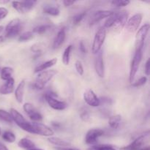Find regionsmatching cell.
<instances>
[{
    "mask_svg": "<svg viewBox=\"0 0 150 150\" xmlns=\"http://www.w3.org/2000/svg\"><path fill=\"white\" fill-rule=\"evenodd\" d=\"M150 133L149 130L145 132L144 133L136 138L132 143L127 146H122L120 148L121 150H139L142 148L145 147L149 142Z\"/></svg>",
    "mask_w": 150,
    "mask_h": 150,
    "instance_id": "obj_4",
    "label": "cell"
},
{
    "mask_svg": "<svg viewBox=\"0 0 150 150\" xmlns=\"http://www.w3.org/2000/svg\"><path fill=\"white\" fill-rule=\"evenodd\" d=\"M18 146L20 148H22V149H31L35 147V144L32 140H30L28 138H23L18 142Z\"/></svg>",
    "mask_w": 150,
    "mask_h": 150,
    "instance_id": "obj_21",
    "label": "cell"
},
{
    "mask_svg": "<svg viewBox=\"0 0 150 150\" xmlns=\"http://www.w3.org/2000/svg\"><path fill=\"white\" fill-rule=\"evenodd\" d=\"M75 2H76L75 1H69V0H64V1H62L63 4H64V7H70V6H72L73 4H74Z\"/></svg>",
    "mask_w": 150,
    "mask_h": 150,
    "instance_id": "obj_43",
    "label": "cell"
},
{
    "mask_svg": "<svg viewBox=\"0 0 150 150\" xmlns=\"http://www.w3.org/2000/svg\"><path fill=\"white\" fill-rule=\"evenodd\" d=\"M75 67H76V70L77 71V73L80 76H83V73H84V70H83V67L81 62L79 61V60H77L76 62V63H75Z\"/></svg>",
    "mask_w": 150,
    "mask_h": 150,
    "instance_id": "obj_38",
    "label": "cell"
},
{
    "mask_svg": "<svg viewBox=\"0 0 150 150\" xmlns=\"http://www.w3.org/2000/svg\"><path fill=\"white\" fill-rule=\"evenodd\" d=\"M1 128H0V136H1Z\"/></svg>",
    "mask_w": 150,
    "mask_h": 150,
    "instance_id": "obj_52",
    "label": "cell"
},
{
    "mask_svg": "<svg viewBox=\"0 0 150 150\" xmlns=\"http://www.w3.org/2000/svg\"><path fill=\"white\" fill-rule=\"evenodd\" d=\"M83 100L89 106L98 107L100 105V99L98 98L92 89H87L83 93Z\"/></svg>",
    "mask_w": 150,
    "mask_h": 150,
    "instance_id": "obj_13",
    "label": "cell"
},
{
    "mask_svg": "<svg viewBox=\"0 0 150 150\" xmlns=\"http://www.w3.org/2000/svg\"><path fill=\"white\" fill-rule=\"evenodd\" d=\"M45 100L51 108L56 111H63L67 107V103L64 101L59 100L56 98V95H53L52 92L47 93L45 95Z\"/></svg>",
    "mask_w": 150,
    "mask_h": 150,
    "instance_id": "obj_9",
    "label": "cell"
},
{
    "mask_svg": "<svg viewBox=\"0 0 150 150\" xmlns=\"http://www.w3.org/2000/svg\"><path fill=\"white\" fill-rule=\"evenodd\" d=\"M34 37H35V35L33 32L31 31H28V32H25L19 35L18 41L19 42H27V41L33 39Z\"/></svg>",
    "mask_w": 150,
    "mask_h": 150,
    "instance_id": "obj_28",
    "label": "cell"
},
{
    "mask_svg": "<svg viewBox=\"0 0 150 150\" xmlns=\"http://www.w3.org/2000/svg\"><path fill=\"white\" fill-rule=\"evenodd\" d=\"M4 26H0V34L1 33V32H3V31H4Z\"/></svg>",
    "mask_w": 150,
    "mask_h": 150,
    "instance_id": "obj_50",
    "label": "cell"
},
{
    "mask_svg": "<svg viewBox=\"0 0 150 150\" xmlns=\"http://www.w3.org/2000/svg\"><path fill=\"white\" fill-rule=\"evenodd\" d=\"M95 55H96L95 59V72L100 78H103L105 76V66H104L103 51H100Z\"/></svg>",
    "mask_w": 150,
    "mask_h": 150,
    "instance_id": "obj_14",
    "label": "cell"
},
{
    "mask_svg": "<svg viewBox=\"0 0 150 150\" xmlns=\"http://www.w3.org/2000/svg\"><path fill=\"white\" fill-rule=\"evenodd\" d=\"M56 150H79L77 149H73V148H68V147H57L55 148Z\"/></svg>",
    "mask_w": 150,
    "mask_h": 150,
    "instance_id": "obj_44",
    "label": "cell"
},
{
    "mask_svg": "<svg viewBox=\"0 0 150 150\" xmlns=\"http://www.w3.org/2000/svg\"><path fill=\"white\" fill-rule=\"evenodd\" d=\"M4 40H5V37H4V36H1V35H0V43H1V42H4Z\"/></svg>",
    "mask_w": 150,
    "mask_h": 150,
    "instance_id": "obj_46",
    "label": "cell"
},
{
    "mask_svg": "<svg viewBox=\"0 0 150 150\" xmlns=\"http://www.w3.org/2000/svg\"><path fill=\"white\" fill-rule=\"evenodd\" d=\"M146 82H147V77L146 76H143V77L140 78L138 81H136V82L132 83V86L133 87H140V86H144Z\"/></svg>",
    "mask_w": 150,
    "mask_h": 150,
    "instance_id": "obj_36",
    "label": "cell"
},
{
    "mask_svg": "<svg viewBox=\"0 0 150 150\" xmlns=\"http://www.w3.org/2000/svg\"><path fill=\"white\" fill-rule=\"evenodd\" d=\"M149 23H145L143 26H141L136 32V50L143 49L144 45V41L146 40L147 34L149 30Z\"/></svg>",
    "mask_w": 150,
    "mask_h": 150,
    "instance_id": "obj_8",
    "label": "cell"
},
{
    "mask_svg": "<svg viewBox=\"0 0 150 150\" xmlns=\"http://www.w3.org/2000/svg\"><path fill=\"white\" fill-rule=\"evenodd\" d=\"M32 128V134L40 135L45 137H51L54 132L51 127L40 122H31Z\"/></svg>",
    "mask_w": 150,
    "mask_h": 150,
    "instance_id": "obj_10",
    "label": "cell"
},
{
    "mask_svg": "<svg viewBox=\"0 0 150 150\" xmlns=\"http://www.w3.org/2000/svg\"><path fill=\"white\" fill-rule=\"evenodd\" d=\"M48 141L52 144L55 145V146H58V147H68V146H71V144L68 142L63 140V139H60L59 137H54V136H51L48 139Z\"/></svg>",
    "mask_w": 150,
    "mask_h": 150,
    "instance_id": "obj_20",
    "label": "cell"
},
{
    "mask_svg": "<svg viewBox=\"0 0 150 150\" xmlns=\"http://www.w3.org/2000/svg\"><path fill=\"white\" fill-rule=\"evenodd\" d=\"M31 51H33L35 53H40L41 52V48L40 46V45L38 44H35V45H32V48H31Z\"/></svg>",
    "mask_w": 150,
    "mask_h": 150,
    "instance_id": "obj_42",
    "label": "cell"
},
{
    "mask_svg": "<svg viewBox=\"0 0 150 150\" xmlns=\"http://www.w3.org/2000/svg\"><path fill=\"white\" fill-rule=\"evenodd\" d=\"M50 28H51V25L48 24H42L39 25V26H37L36 27H35L32 30V32L35 34H38V35H42V34L45 33L48 30H49Z\"/></svg>",
    "mask_w": 150,
    "mask_h": 150,
    "instance_id": "obj_27",
    "label": "cell"
},
{
    "mask_svg": "<svg viewBox=\"0 0 150 150\" xmlns=\"http://www.w3.org/2000/svg\"><path fill=\"white\" fill-rule=\"evenodd\" d=\"M105 38H106V29L102 26L97 31L94 37L92 45V52L94 54H97L100 51H101V48L105 42Z\"/></svg>",
    "mask_w": 150,
    "mask_h": 150,
    "instance_id": "obj_6",
    "label": "cell"
},
{
    "mask_svg": "<svg viewBox=\"0 0 150 150\" xmlns=\"http://www.w3.org/2000/svg\"><path fill=\"white\" fill-rule=\"evenodd\" d=\"M57 62V58H53L51 59L48 60V61L42 63L41 64L38 65V67H35V73H39L40 72L45 71V70H48L50 67H53L55 65Z\"/></svg>",
    "mask_w": 150,
    "mask_h": 150,
    "instance_id": "obj_19",
    "label": "cell"
},
{
    "mask_svg": "<svg viewBox=\"0 0 150 150\" xmlns=\"http://www.w3.org/2000/svg\"><path fill=\"white\" fill-rule=\"evenodd\" d=\"M79 50H80V51L82 54H86V48L83 41L81 40L79 42Z\"/></svg>",
    "mask_w": 150,
    "mask_h": 150,
    "instance_id": "obj_41",
    "label": "cell"
},
{
    "mask_svg": "<svg viewBox=\"0 0 150 150\" xmlns=\"http://www.w3.org/2000/svg\"><path fill=\"white\" fill-rule=\"evenodd\" d=\"M144 70H145V73H146V76H149V73H150V60L149 59H148L146 60V63H145V67H144Z\"/></svg>",
    "mask_w": 150,
    "mask_h": 150,
    "instance_id": "obj_40",
    "label": "cell"
},
{
    "mask_svg": "<svg viewBox=\"0 0 150 150\" xmlns=\"http://www.w3.org/2000/svg\"><path fill=\"white\" fill-rule=\"evenodd\" d=\"M10 114L11 115L12 119H13V121L15 122L16 124L20 128H21L22 130L27 132V133L32 134V124H31V122H29L19 111H18L16 108H11L10 110Z\"/></svg>",
    "mask_w": 150,
    "mask_h": 150,
    "instance_id": "obj_3",
    "label": "cell"
},
{
    "mask_svg": "<svg viewBox=\"0 0 150 150\" xmlns=\"http://www.w3.org/2000/svg\"><path fill=\"white\" fill-rule=\"evenodd\" d=\"M1 71V79L3 81H7L10 79H11L12 76H13V69L10 67H4L1 70H0Z\"/></svg>",
    "mask_w": 150,
    "mask_h": 150,
    "instance_id": "obj_25",
    "label": "cell"
},
{
    "mask_svg": "<svg viewBox=\"0 0 150 150\" xmlns=\"http://www.w3.org/2000/svg\"><path fill=\"white\" fill-rule=\"evenodd\" d=\"M25 86H26V82L24 80H22L20 83L18 84L16 90H15V98L16 101L18 103H21L23 100V95H24Z\"/></svg>",
    "mask_w": 150,
    "mask_h": 150,
    "instance_id": "obj_18",
    "label": "cell"
},
{
    "mask_svg": "<svg viewBox=\"0 0 150 150\" xmlns=\"http://www.w3.org/2000/svg\"><path fill=\"white\" fill-rule=\"evenodd\" d=\"M52 125L54 126V127H59V123H57H57H56V122H53Z\"/></svg>",
    "mask_w": 150,
    "mask_h": 150,
    "instance_id": "obj_48",
    "label": "cell"
},
{
    "mask_svg": "<svg viewBox=\"0 0 150 150\" xmlns=\"http://www.w3.org/2000/svg\"><path fill=\"white\" fill-rule=\"evenodd\" d=\"M139 150H150V148H149V146H145V147L142 148V149H141Z\"/></svg>",
    "mask_w": 150,
    "mask_h": 150,
    "instance_id": "obj_49",
    "label": "cell"
},
{
    "mask_svg": "<svg viewBox=\"0 0 150 150\" xmlns=\"http://www.w3.org/2000/svg\"><path fill=\"white\" fill-rule=\"evenodd\" d=\"M58 73L57 70H49L40 72L36 78L34 86L37 89H42L45 85Z\"/></svg>",
    "mask_w": 150,
    "mask_h": 150,
    "instance_id": "obj_2",
    "label": "cell"
},
{
    "mask_svg": "<svg viewBox=\"0 0 150 150\" xmlns=\"http://www.w3.org/2000/svg\"><path fill=\"white\" fill-rule=\"evenodd\" d=\"M23 29L21 21L19 18H14L10 21L5 27V38H16L17 35H20Z\"/></svg>",
    "mask_w": 150,
    "mask_h": 150,
    "instance_id": "obj_5",
    "label": "cell"
},
{
    "mask_svg": "<svg viewBox=\"0 0 150 150\" xmlns=\"http://www.w3.org/2000/svg\"><path fill=\"white\" fill-rule=\"evenodd\" d=\"M10 2V1H0V4H7V3Z\"/></svg>",
    "mask_w": 150,
    "mask_h": 150,
    "instance_id": "obj_47",
    "label": "cell"
},
{
    "mask_svg": "<svg viewBox=\"0 0 150 150\" xmlns=\"http://www.w3.org/2000/svg\"><path fill=\"white\" fill-rule=\"evenodd\" d=\"M23 109L28 116L31 115V114H33L34 112L37 111L33 104L30 103H25L23 105Z\"/></svg>",
    "mask_w": 150,
    "mask_h": 150,
    "instance_id": "obj_31",
    "label": "cell"
},
{
    "mask_svg": "<svg viewBox=\"0 0 150 150\" xmlns=\"http://www.w3.org/2000/svg\"><path fill=\"white\" fill-rule=\"evenodd\" d=\"M66 38V32L64 28H62L58 32H57V35H56L55 38L53 42V49H57V48H59L63 43H64V40Z\"/></svg>",
    "mask_w": 150,
    "mask_h": 150,
    "instance_id": "obj_16",
    "label": "cell"
},
{
    "mask_svg": "<svg viewBox=\"0 0 150 150\" xmlns=\"http://www.w3.org/2000/svg\"><path fill=\"white\" fill-rule=\"evenodd\" d=\"M122 120V116L120 114H116L109 117L108 120V125L113 129H117L120 126Z\"/></svg>",
    "mask_w": 150,
    "mask_h": 150,
    "instance_id": "obj_22",
    "label": "cell"
},
{
    "mask_svg": "<svg viewBox=\"0 0 150 150\" xmlns=\"http://www.w3.org/2000/svg\"><path fill=\"white\" fill-rule=\"evenodd\" d=\"M12 5H13V8H14L18 13H21V14L27 13V11H26V7H25L24 4H23V1H12Z\"/></svg>",
    "mask_w": 150,
    "mask_h": 150,
    "instance_id": "obj_26",
    "label": "cell"
},
{
    "mask_svg": "<svg viewBox=\"0 0 150 150\" xmlns=\"http://www.w3.org/2000/svg\"><path fill=\"white\" fill-rule=\"evenodd\" d=\"M143 49L136 50V53L134 54L133 59L130 64V76H129V81L130 83H133L135 77L138 73V70L139 69L141 62H142V57H143Z\"/></svg>",
    "mask_w": 150,
    "mask_h": 150,
    "instance_id": "obj_7",
    "label": "cell"
},
{
    "mask_svg": "<svg viewBox=\"0 0 150 150\" xmlns=\"http://www.w3.org/2000/svg\"><path fill=\"white\" fill-rule=\"evenodd\" d=\"M0 120L7 123H12L13 122L10 112L4 109H0Z\"/></svg>",
    "mask_w": 150,
    "mask_h": 150,
    "instance_id": "obj_30",
    "label": "cell"
},
{
    "mask_svg": "<svg viewBox=\"0 0 150 150\" xmlns=\"http://www.w3.org/2000/svg\"><path fill=\"white\" fill-rule=\"evenodd\" d=\"M142 19H143V15L142 13H139L133 15L131 18L127 19V21L125 25L127 30L131 33L137 32L140 24L142 23Z\"/></svg>",
    "mask_w": 150,
    "mask_h": 150,
    "instance_id": "obj_11",
    "label": "cell"
},
{
    "mask_svg": "<svg viewBox=\"0 0 150 150\" xmlns=\"http://www.w3.org/2000/svg\"><path fill=\"white\" fill-rule=\"evenodd\" d=\"M8 15V10L4 7H0V21L5 18Z\"/></svg>",
    "mask_w": 150,
    "mask_h": 150,
    "instance_id": "obj_39",
    "label": "cell"
},
{
    "mask_svg": "<svg viewBox=\"0 0 150 150\" xmlns=\"http://www.w3.org/2000/svg\"><path fill=\"white\" fill-rule=\"evenodd\" d=\"M15 80L13 78H11L9 80L6 81L5 83L1 85L0 87V94L2 95H7L11 94L14 91Z\"/></svg>",
    "mask_w": 150,
    "mask_h": 150,
    "instance_id": "obj_17",
    "label": "cell"
},
{
    "mask_svg": "<svg viewBox=\"0 0 150 150\" xmlns=\"http://www.w3.org/2000/svg\"><path fill=\"white\" fill-rule=\"evenodd\" d=\"M1 137L4 139V141H5L6 142H8V143H13V142H16V135L11 131L4 132L3 134L1 135Z\"/></svg>",
    "mask_w": 150,
    "mask_h": 150,
    "instance_id": "obj_29",
    "label": "cell"
},
{
    "mask_svg": "<svg viewBox=\"0 0 150 150\" xmlns=\"http://www.w3.org/2000/svg\"><path fill=\"white\" fill-rule=\"evenodd\" d=\"M29 150H43L42 149H35V148H33V149H29Z\"/></svg>",
    "mask_w": 150,
    "mask_h": 150,
    "instance_id": "obj_51",
    "label": "cell"
},
{
    "mask_svg": "<svg viewBox=\"0 0 150 150\" xmlns=\"http://www.w3.org/2000/svg\"><path fill=\"white\" fill-rule=\"evenodd\" d=\"M113 13L114 12L111 11V10H98L92 16L90 21V25L92 26V25L102 21L103 19L106 18H108L110 16H112Z\"/></svg>",
    "mask_w": 150,
    "mask_h": 150,
    "instance_id": "obj_15",
    "label": "cell"
},
{
    "mask_svg": "<svg viewBox=\"0 0 150 150\" xmlns=\"http://www.w3.org/2000/svg\"><path fill=\"white\" fill-rule=\"evenodd\" d=\"M80 118L84 122H88L90 121V114L86 108H82L80 111Z\"/></svg>",
    "mask_w": 150,
    "mask_h": 150,
    "instance_id": "obj_34",
    "label": "cell"
},
{
    "mask_svg": "<svg viewBox=\"0 0 150 150\" xmlns=\"http://www.w3.org/2000/svg\"><path fill=\"white\" fill-rule=\"evenodd\" d=\"M86 16V12H82V13H79V14H77L76 16H75L74 17H73V24L74 25L80 24V23L82 21V20Z\"/></svg>",
    "mask_w": 150,
    "mask_h": 150,
    "instance_id": "obj_35",
    "label": "cell"
},
{
    "mask_svg": "<svg viewBox=\"0 0 150 150\" xmlns=\"http://www.w3.org/2000/svg\"><path fill=\"white\" fill-rule=\"evenodd\" d=\"M128 13L125 10L114 12L113 15L107 18L103 27L106 29H113L114 31H121L125 26L127 21Z\"/></svg>",
    "mask_w": 150,
    "mask_h": 150,
    "instance_id": "obj_1",
    "label": "cell"
},
{
    "mask_svg": "<svg viewBox=\"0 0 150 150\" xmlns=\"http://www.w3.org/2000/svg\"><path fill=\"white\" fill-rule=\"evenodd\" d=\"M23 3L24 4L27 12H29L35 7V6L36 5L38 1H34V0H28V1H23Z\"/></svg>",
    "mask_w": 150,
    "mask_h": 150,
    "instance_id": "obj_37",
    "label": "cell"
},
{
    "mask_svg": "<svg viewBox=\"0 0 150 150\" xmlns=\"http://www.w3.org/2000/svg\"><path fill=\"white\" fill-rule=\"evenodd\" d=\"M45 13L51 16H58L60 14V10L59 7L53 5H45L42 8Z\"/></svg>",
    "mask_w": 150,
    "mask_h": 150,
    "instance_id": "obj_23",
    "label": "cell"
},
{
    "mask_svg": "<svg viewBox=\"0 0 150 150\" xmlns=\"http://www.w3.org/2000/svg\"><path fill=\"white\" fill-rule=\"evenodd\" d=\"M130 1L129 0H114L111 1V5L115 7H124L130 4Z\"/></svg>",
    "mask_w": 150,
    "mask_h": 150,
    "instance_id": "obj_32",
    "label": "cell"
},
{
    "mask_svg": "<svg viewBox=\"0 0 150 150\" xmlns=\"http://www.w3.org/2000/svg\"><path fill=\"white\" fill-rule=\"evenodd\" d=\"M0 150H9V149H8V148H7V146L4 144H2L1 142H0Z\"/></svg>",
    "mask_w": 150,
    "mask_h": 150,
    "instance_id": "obj_45",
    "label": "cell"
},
{
    "mask_svg": "<svg viewBox=\"0 0 150 150\" xmlns=\"http://www.w3.org/2000/svg\"><path fill=\"white\" fill-rule=\"evenodd\" d=\"M72 49H73V45H69L68 46L66 47L64 52H63L62 57V63L64 65L67 66L70 64V54H71Z\"/></svg>",
    "mask_w": 150,
    "mask_h": 150,
    "instance_id": "obj_24",
    "label": "cell"
},
{
    "mask_svg": "<svg viewBox=\"0 0 150 150\" xmlns=\"http://www.w3.org/2000/svg\"><path fill=\"white\" fill-rule=\"evenodd\" d=\"M86 150H117L110 145H94Z\"/></svg>",
    "mask_w": 150,
    "mask_h": 150,
    "instance_id": "obj_33",
    "label": "cell"
},
{
    "mask_svg": "<svg viewBox=\"0 0 150 150\" xmlns=\"http://www.w3.org/2000/svg\"><path fill=\"white\" fill-rule=\"evenodd\" d=\"M104 135V131L99 128H93L88 130L85 136V142L86 144L93 145L98 142V139Z\"/></svg>",
    "mask_w": 150,
    "mask_h": 150,
    "instance_id": "obj_12",
    "label": "cell"
}]
</instances>
